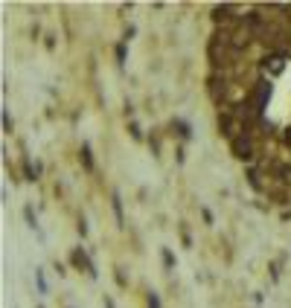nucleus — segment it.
Listing matches in <instances>:
<instances>
[{"instance_id":"7","label":"nucleus","mask_w":291,"mask_h":308,"mask_svg":"<svg viewBox=\"0 0 291 308\" xmlns=\"http://www.w3.org/2000/svg\"><path fill=\"white\" fill-rule=\"evenodd\" d=\"M3 128L12 131V119H9V111H6V108H3Z\"/></svg>"},{"instance_id":"8","label":"nucleus","mask_w":291,"mask_h":308,"mask_svg":"<svg viewBox=\"0 0 291 308\" xmlns=\"http://www.w3.org/2000/svg\"><path fill=\"white\" fill-rule=\"evenodd\" d=\"M116 59H119V64H122V61H126V47H122V44H119V47H116Z\"/></svg>"},{"instance_id":"2","label":"nucleus","mask_w":291,"mask_h":308,"mask_svg":"<svg viewBox=\"0 0 291 308\" xmlns=\"http://www.w3.org/2000/svg\"><path fill=\"white\" fill-rule=\"evenodd\" d=\"M114 213H116V224L122 227V201H119V195L114 192Z\"/></svg>"},{"instance_id":"9","label":"nucleus","mask_w":291,"mask_h":308,"mask_svg":"<svg viewBox=\"0 0 291 308\" xmlns=\"http://www.w3.org/2000/svg\"><path fill=\"white\" fill-rule=\"evenodd\" d=\"M105 308H116V305H114V299H111V296H105Z\"/></svg>"},{"instance_id":"4","label":"nucleus","mask_w":291,"mask_h":308,"mask_svg":"<svg viewBox=\"0 0 291 308\" xmlns=\"http://www.w3.org/2000/svg\"><path fill=\"white\" fill-rule=\"evenodd\" d=\"M23 215H26V221H29V227H38V221H35V215H32V207H26V210H23Z\"/></svg>"},{"instance_id":"1","label":"nucleus","mask_w":291,"mask_h":308,"mask_svg":"<svg viewBox=\"0 0 291 308\" xmlns=\"http://www.w3.org/2000/svg\"><path fill=\"white\" fill-rule=\"evenodd\" d=\"M73 265L85 268V271H88V276H91V279H96V265H93V262L81 253V250H76V253H73Z\"/></svg>"},{"instance_id":"3","label":"nucleus","mask_w":291,"mask_h":308,"mask_svg":"<svg viewBox=\"0 0 291 308\" xmlns=\"http://www.w3.org/2000/svg\"><path fill=\"white\" fill-rule=\"evenodd\" d=\"M163 265H166V271H172V268H175V256H172V250H163Z\"/></svg>"},{"instance_id":"6","label":"nucleus","mask_w":291,"mask_h":308,"mask_svg":"<svg viewBox=\"0 0 291 308\" xmlns=\"http://www.w3.org/2000/svg\"><path fill=\"white\" fill-rule=\"evenodd\" d=\"M35 279H38V288H41V294H47V282H44V273L35 271Z\"/></svg>"},{"instance_id":"5","label":"nucleus","mask_w":291,"mask_h":308,"mask_svg":"<svg viewBox=\"0 0 291 308\" xmlns=\"http://www.w3.org/2000/svg\"><path fill=\"white\" fill-rule=\"evenodd\" d=\"M149 308H160V296L154 294V291H149Z\"/></svg>"}]
</instances>
